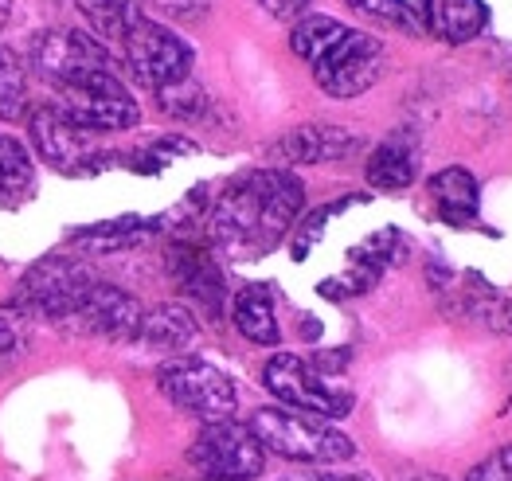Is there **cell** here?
Segmentation results:
<instances>
[{
	"instance_id": "6da1fadb",
	"label": "cell",
	"mask_w": 512,
	"mask_h": 481,
	"mask_svg": "<svg viewBox=\"0 0 512 481\" xmlns=\"http://www.w3.org/2000/svg\"><path fill=\"white\" fill-rule=\"evenodd\" d=\"M301 204L305 188L290 169H251L212 200L208 235L235 259H262L290 235Z\"/></svg>"
},
{
	"instance_id": "7a4b0ae2",
	"label": "cell",
	"mask_w": 512,
	"mask_h": 481,
	"mask_svg": "<svg viewBox=\"0 0 512 481\" xmlns=\"http://www.w3.org/2000/svg\"><path fill=\"white\" fill-rule=\"evenodd\" d=\"M290 47L309 63L317 87L329 98H356L384 75V44L333 16H301L290 32Z\"/></svg>"
},
{
	"instance_id": "3957f363",
	"label": "cell",
	"mask_w": 512,
	"mask_h": 481,
	"mask_svg": "<svg viewBox=\"0 0 512 481\" xmlns=\"http://www.w3.org/2000/svg\"><path fill=\"white\" fill-rule=\"evenodd\" d=\"M247 427L255 431L266 450H274L278 458H290V462H305V466H333V462H348L356 454L352 438L344 431L321 423L317 415L290 411V407H262Z\"/></svg>"
},
{
	"instance_id": "277c9868",
	"label": "cell",
	"mask_w": 512,
	"mask_h": 481,
	"mask_svg": "<svg viewBox=\"0 0 512 481\" xmlns=\"http://www.w3.org/2000/svg\"><path fill=\"white\" fill-rule=\"evenodd\" d=\"M157 388L165 392L172 407L204 419V423H219L231 419L239 407V392L235 380L215 368L200 356H172L157 368Z\"/></svg>"
},
{
	"instance_id": "5b68a950",
	"label": "cell",
	"mask_w": 512,
	"mask_h": 481,
	"mask_svg": "<svg viewBox=\"0 0 512 481\" xmlns=\"http://www.w3.org/2000/svg\"><path fill=\"white\" fill-rule=\"evenodd\" d=\"M59 114L86 133H118L141 122V110L114 67L90 71L83 79L59 87Z\"/></svg>"
},
{
	"instance_id": "8992f818",
	"label": "cell",
	"mask_w": 512,
	"mask_h": 481,
	"mask_svg": "<svg viewBox=\"0 0 512 481\" xmlns=\"http://www.w3.org/2000/svg\"><path fill=\"white\" fill-rule=\"evenodd\" d=\"M262 384L290 411H305V415H317V419H344L352 411V395L337 388L325 372H317L313 360L294 356V352H278L266 364Z\"/></svg>"
},
{
	"instance_id": "52a82bcc",
	"label": "cell",
	"mask_w": 512,
	"mask_h": 481,
	"mask_svg": "<svg viewBox=\"0 0 512 481\" xmlns=\"http://www.w3.org/2000/svg\"><path fill=\"white\" fill-rule=\"evenodd\" d=\"M94 282H98V278H94V270H90L83 259L51 255V259H40V263L20 278L12 309H20L24 317L63 321L71 309L83 302V294Z\"/></svg>"
},
{
	"instance_id": "ba28073f",
	"label": "cell",
	"mask_w": 512,
	"mask_h": 481,
	"mask_svg": "<svg viewBox=\"0 0 512 481\" xmlns=\"http://www.w3.org/2000/svg\"><path fill=\"white\" fill-rule=\"evenodd\" d=\"M188 462L208 481H255L266 470V446L247 423L219 419L196 435Z\"/></svg>"
},
{
	"instance_id": "9c48e42d",
	"label": "cell",
	"mask_w": 512,
	"mask_h": 481,
	"mask_svg": "<svg viewBox=\"0 0 512 481\" xmlns=\"http://www.w3.org/2000/svg\"><path fill=\"white\" fill-rule=\"evenodd\" d=\"M122 51H126V63L137 75V83H145L149 90L172 87V83L188 79V71H192V47L172 28L145 20V16L133 20V28L122 36Z\"/></svg>"
},
{
	"instance_id": "30bf717a",
	"label": "cell",
	"mask_w": 512,
	"mask_h": 481,
	"mask_svg": "<svg viewBox=\"0 0 512 481\" xmlns=\"http://www.w3.org/2000/svg\"><path fill=\"white\" fill-rule=\"evenodd\" d=\"M32 67L36 75L47 79L51 87H67L75 79H83L90 71H106L114 67L110 51L98 44L94 36L75 32V28H55V32H43L32 44Z\"/></svg>"
},
{
	"instance_id": "8fae6325",
	"label": "cell",
	"mask_w": 512,
	"mask_h": 481,
	"mask_svg": "<svg viewBox=\"0 0 512 481\" xmlns=\"http://www.w3.org/2000/svg\"><path fill=\"white\" fill-rule=\"evenodd\" d=\"M141 317H145V309L133 294H126L122 286H110V282H94L83 294V302L71 309L59 325H67L71 333H83V337L129 341V337H137Z\"/></svg>"
},
{
	"instance_id": "7c38bea8",
	"label": "cell",
	"mask_w": 512,
	"mask_h": 481,
	"mask_svg": "<svg viewBox=\"0 0 512 481\" xmlns=\"http://www.w3.org/2000/svg\"><path fill=\"white\" fill-rule=\"evenodd\" d=\"M28 133H32L36 153L59 173H94L98 165L114 161L106 153H94L90 141H86V130L67 122L59 114V106H36L28 114Z\"/></svg>"
},
{
	"instance_id": "4fadbf2b",
	"label": "cell",
	"mask_w": 512,
	"mask_h": 481,
	"mask_svg": "<svg viewBox=\"0 0 512 481\" xmlns=\"http://www.w3.org/2000/svg\"><path fill=\"white\" fill-rule=\"evenodd\" d=\"M169 263V278L172 286L196 302H204V309L219 317L223 313V302H227V282H223V270L212 259V251L196 239H176L165 255Z\"/></svg>"
},
{
	"instance_id": "5bb4252c",
	"label": "cell",
	"mask_w": 512,
	"mask_h": 481,
	"mask_svg": "<svg viewBox=\"0 0 512 481\" xmlns=\"http://www.w3.org/2000/svg\"><path fill=\"white\" fill-rule=\"evenodd\" d=\"M360 145H364L360 133L329 126V122H309V126H298L286 137H278L274 157H282L286 165H329V161L352 157Z\"/></svg>"
},
{
	"instance_id": "9a60e30c",
	"label": "cell",
	"mask_w": 512,
	"mask_h": 481,
	"mask_svg": "<svg viewBox=\"0 0 512 481\" xmlns=\"http://www.w3.org/2000/svg\"><path fill=\"white\" fill-rule=\"evenodd\" d=\"M462 286H438L442 298H446V309L462 321H473V325H485L493 333H512V302L501 298L485 278L477 274H466L458 278Z\"/></svg>"
},
{
	"instance_id": "2e32d148",
	"label": "cell",
	"mask_w": 512,
	"mask_h": 481,
	"mask_svg": "<svg viewBox=\"0 0 512 481\" xmlns=\"http://www.w3.org/2000/svg\"><path fill=\"white\" fill-rule=\"evenodd\" d=\"M196 337H200V325H196L192 309L176 306V302L153 306L141 317V329H137V341H141L145 349H157V352L188 349Z\"/></svg>"
},
{
	"instance_id": "e0dca14e",
	"label": "cell",
	"mask_w": 512,
	"mask_h": 481,
	"mask_svg": "<svg viewBox=\"0 0 512 481\" xmlns=\"http://www.w3.org/2000/svg\"><path fill=\"white\" fill-rule=\"evenodd\" d=\"M430 196H434L438 216L454 227H466L477 219V180L462 165H450L430 176Z\"/></svg>"
},
{
	"instance_id": "ac0fdd59",
	"label": "cell",
	"mask_w": 512,
	"mask_h": 481,
	"mask_svg": "<svg viewBox=\"0 0 512 481\" xmlns=\"http://www.w3.org/2000/svg\"><path fill=\"white\" fill-rule=\"evenodd\" d=\"M231 317H235V329H239L251 345H278V337H282L278 313H274V298H270L266 286H243V290L235 294Z\"/></svg>"
},
{
	"instance_id": "d6986e66",
	"label": "cell",
	"mask_w": 512,
	"mask_h": 481,
	"mask_svg": "<svg viewBox=\"0 0 512 481\" xmlns=\"http://www.w3.org/2000/svg\"><path fill=\"white\" fill-rule=\"evenodd\" d=\"M411 180H415V145H411V137L395 133V137L380 141L372 149V157H368V184L380 188V192H399Z\"/></svg>"
},
{
	"instance_id": "ffe728a7",
	"label": "cell",
	"mask_w": 512,
	"mask_h": 481,
	"mask_svg": "<svg viewBox=\"0 0 512 481\" xmlns=\"http://www.w3.org/2000/svg\"><path fill=\"white\" fill-rule=\"evenodd\" d=\"M161 227V219H141V216H122L110 219V223H94V227H83L71 243L79 251H94V255H106V251H126V247H137L145 243L153 231Z\"/></svg>"
},
{
	"instance_id": "44dd1931",
	"label": "cell",
	"mask_w": 512,
	"mask_h": 481,
	"mask_svg": "<svg viewBox=\"0 0 512 481\" xmlns=\"http://www.w3.org/2000/svg\"><path fill=\"white\" fill-rule=\"evenodd\" d=\"M356 12L384 20L407 36H430L434 32V0H348Z\"/></svg>"
},
{
	"instance_id": "7402d4cb",
	"label": "cell",
	"mask_w": 512,
	"mask_h": 481,
	"mask_svg": "<svg viewBox=\"0 0 512 481\" xmlns=\"http://www.w3.org/2000/svg\"><path fill=\"white\" fill-rule=\"evenodd\" d=\"M489 24V8L485 0H438L434 8V32L446 44H470L473 36H481Z\"/></svg>"
},
{
	"instance_id": "603a6c76",
	"label": "cell",
	"mask_w": 512,
	"mask_h": 481,
	"mask_svg": "<svg viewBox=\"0 0 512 481\" xmlns=\"http://www.w3.org/2000/svg\"><path fill=\"white\" fill-rule=\"evenodd\" d=\"M75 8L83 12L86 28L98 40H114V44H122L133 20H141V0H75Z\"/></svg>"
},
{
	"instance_id": "cb8c5ba5",
	"label": "cell",
	"mask_w": 512,
	"mask_h": 481,
	"mask_svg": "<svg viewBox=\"0 0 512 481\" xmlns=\"http://www.w3.org/2000/svg\"><path fill=\"white\" fill-rule=\"evenodd\" d=\"M32 192V157L20 137L0 133V204H20Z\"/></svg>"
},
{
	"instance_id": "d4e9b609",
	"label": "cell",
	"mask_w": 512,
	"mask_h": 481,
	"mask_svg": "<svg viewBox=\"0 0 512 481\" xmlns=\"http://www.w3.org/2000/svg\"><path fill=\"white\" fill-rule=\"evenodd\" d=\"M28 114V79L24 67L12 51L0 47V118L4 122H20Z\"/></svg>"
},
{
	"instance_id": "484cf974",
	"label": "cell",
	"mask_w": 512,
	"mask_h": 481,
	"mask_svg": "<svg viewBox=\"0 0 512 481\" xmlns=\"http://www.w3.org/2000/svg\"><path fill=\"white\" fill-rule=\"evenodd\" d=\"M157 102H161V110L172 114V118H188V122L208 118V94L196 87L192 79H180L172 87H161L157 90Z\"/></svg>"
},
{
	"instance_id": "4316f807",
	"label": "cell",
	"mask_w": 512,
	"mask_h": 481,
	"mask_svg": "<svg viewBox=\"0 0 512 481\" xmlns=\"http://www.w3.org/2000/svg\"><path fill=\"white\" fill-rule=\"evenodd\" d=\"M28 352V317L20 309H0V372Z\"/></svg>"
},
{
	"instance_id": "83f0119b",
	"label": "cell",
	"mask_w": 512,
	"mask_h": 481,
	"mask_svg": "<svg viewBox=\"0 0 512 481\" xmlns=\"http://www.w3.org/2000/svg\"><path fill=\"white\" fill-rule=\"evenodd\" d=\"M352 200H356V196H344V200H337V204H325V208H317V212H309V216L301 219L298 231H294V259H298V263L317 247V239L325 235V223L337 216V212H344Z\"/></svg>"
},
{
	"instance_id": "f1b7e54d",
	"label": "cell",
	"mask_w": 512,
	"mask_h": 481,
	"mask_svg": "<svg viewBox=\"0 0 512 481\" xmlns=\"http://www.w3.org/2000/svg\"><path fill=\"white\" fill-rule=\"evenodd\" d=\"M466 481H512V442L489 454L485 462H477Z\"/></svg>"
},
{
	"instance_id": "f546056e",
	"label": "cell",
	"mask_w": 512,
	"mask_h": 481,
	"mask_svg": "<svg viewBox=\"0 0 512 481\" xmlns=\"http://www.w3.org/2000/svg\"><path fill=\"white\" fill-rule=\"evenodd\" d=\"M172 20H200L208 12V0H153Z\"/></svg>"
},
{
	"instance_id": "4dcf8cb0",
	"label": "cell",
	"mask_w": 512,
	"mask_h": 481,
	"mask_svg": "<svg viewBox=\"0 0 512 481\" xmlns=\"http://www.w3.org/2000/svg\"><path fill=\"white\" fill-rule=\"evenodd\" d=\"M270 16H278V20H290V16H298V12H305L309 8V0H258Z\"/></svg>"
},
{
	"instance_id": "1f68e13d",
	"label": "cell",
	"mask_w": 512,
	"mask_h": 481,
	"mask_svg": "<svg viewBox=\"0 0 512 481\" xmlns=\"http://www.w3.org/2000/svg\"><path fill=\"white\" fill-rule=\"evenodd\" d=\"M290 481H368V478H356V474H305V478H290Z\"/></svg>"
},
{
	"instance_id": "d6a6232c",
	"label": "cell",
	"mask_w": 512,
	"mask_h": 481,
	"mask_svg": "<svg viewBox=\"0 0 512 481\" xmlns=\"http://www.w3.org/2000/svg\"><path fill=\"white\" fill-rule=\"evenodd\" d=\"M8 20H12V0H0V32L8 28Z\"/></svg>"
},
{
	"instance_id": "836d02e7",
	"label": "cell",
	"mask_w": 512,
	"mask_h": 481,
	"mask_svg": "<svg viewBox=\"0 0 512 481\" xmlns=\"http://www.w3.org/2000/svg\"><path fill=\"white\" fill-rule=\"evenodd\" d=\"M427 481H442V478H427Z\"/></svg>"
}]
</instances>
